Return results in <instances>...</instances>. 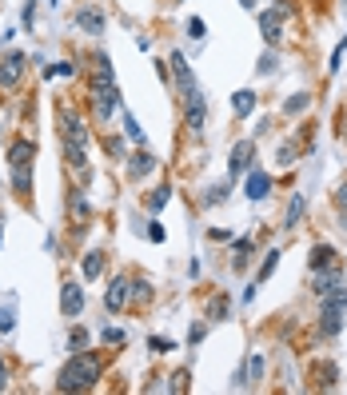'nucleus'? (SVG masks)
<instances>
[{
	"label": "nucleus",
	"instance_id": "473e14b6",
	"mask_svg": "<svg viewBox=\"0 0 347 395\" xmlns=\"http://www.w3.org/2000/svg\"><path fill=\"white\" fill-rule=\"evenodd\" d=\"M128 335L120 332V328H104V344H124Z\"/></svg>",
	"mask_w": 347,
	"mask_h": 395
},
{
	"label": "nucleus",
	"instance_id": "4468645a",
	"mask_svg": "<svg viewBox=\"0 0 347 395\" xmlns=\"http://www.w3.org/2000/svg\"><path fill=\"white\" fill-rule=\"evenodd\" d=\"M156 164H160V160L152 156V152H136V156L128 160V180H144V176L152 172Z\"/></svg>",
	"mask_w": 347,
	"mask_h": 395
},
{
	"label": "nucleus",
	"instance_id": "412c9836",
	"mask_svg": "<svg viewBox=\"0 0 347 395\" xmlns=\"http://www.w3.org/2000/svg\"><path fill=\"white\" fill-rule=\"evenodd\" d=\"M104 271V252H88L84 255V280H96Z\"/></svg>",
	"mask_w": 347,
	"mask_h": 395
},
{
	"label": "nucleus",
	"instance_id": "ea45409f",
	"mask_svg": "<svg viewBox=\"0 0 347 395\" xmlns=\"http://www.w3.org/2000/svg\"><path fill=\"white\" fill-rule=\"evenodd\" d=\"M239 4H244V8H255V0H239Z\"/></svg>",
	"mask_w": 347,
	"mask_h": 395
},
{
	"label": "nucleus",
	"instance_id": "e433bc0d",
	"mask_svg": "<svg viewBox=\"0 0 347 395\" xmlns=\"http://www.w3.org/2000/svg\"><path fill=\"white\" fill-rule=\"evenodd\" d=\"M148 239H156V244H164V228H160V224H152V228H148Z\"/></svg>",
	"mask_w": 347,
	"mask_h": 395
},
{
	"label": "nucleus",
	"instance_id": "4be33fe9",
	"mask_svg": "<svg viewBox=\"0 0 347 395\" xmlns=\"http://www.w3.org/2000/svg\"><path fill=\"white\" fill-rule=\"evenodd\" d=\"M12 188L16 192H32V168H12Z\"/></svg>",
	"mask_w": 347,
	"mask_h": 395
},
{
	"label": "nucleus",
	"instance_id": "393cba45",
	"mask_svg": "<svg viewBox=\"0 0 347 395\" xmlns=\"http://www.w3.org/2000/svg\"><path fill=\"white\" fill-rule=\"evenodd\" d=\"M323 264H332V248H328V244H316V248H312V268H323Z\"/></svg>",
	"mask_w": 347,
	"mask_h": 395
},
{
	"label": "nucleus",
	"instance_id": "2f4dec72",
	"mask_svg": "<svg viewBox=\"0 0 347 395\" xmlns=\"http://www.w3.org/2000/svg\"><path fill=\"white\" fill-rule=\"evenodd\" d=\"M344 52H347V36L339 40V48H335V52H332V60H328V68H332V72L339 68V60H344Z\"/></svg>",
	"mask_w": 347,
	"mask_h": 395
},
{
	"label": "nucleus",
	"instance_id": "c756f323",
	"mask_svg": "<svg viewBox=\"0 0 347 395\" xmlns=\"http://www.w3.org/2000/svg\"><path fill=\"white\" fill-rule=\"evenodd\" d=\"M184 32H188L192 40H200V36H204V20H200V16H192L188 24H184Z\"/></svg>",
	"mask_w": 347,
	"mask_h": 395
},
{
	"label": "nucleus",
	"instance_id": "20e7f679",
	"mask_svg": "<svg viewBox=\"0 0 347 395\" xmlns=\"http://www.w3.org/2000/svg\"><path fill=\"white\" fill-rule=\"evenodd\" d=\"M284 4H276V8H268V12H260V36L268 40V44H280L284 40Z\"/></svg>",
	"mask_w": 347,
	"mask_h": 395
},
{
	"label": "nucleus",
	"instance_id": "9b49d317",
	"mask_svg": "<svg viewBox=\"0 0 347 395\" xmlns=\"http://www.w3.org/2000/svg\"><path fill=\"white\" fill-rule=\"evenodd\" d=\"M244 192H248V200H268V196H271V176L268 172H255V168H252Z\"/></svg>",
	"mask_w": 347,
	"mask_h": 395
},
{
	"label": "nucleus",
	"instance_id": "f3484780",
	"mask_svg": "<svg viewBox=\"0 0 347 395\" xmlns=\"http://www.w3.org/2000/svg\"><path fill=\"white\" fill-rule=\"evenodd\" d=\"M232 112H236L239 120H244V116H252V112H255V92H252V88L232 92Z\"/></svg>",
	"mask_w": 347,
	"mask_h": 395
},
{
	"label": "nucleus",
	"instance_id": "6e6552de",
	"mask_svg": "<svg viewBox=\"0 0 347 395\" xmlns=\"http://www.w3.org/2000/svg\"><path fill=\"white\" fill-rule=\"evenodd\" d=\"M60 312L68 319H76L80 312H84V287L80 284H64L60 287Z\"/></svg>",
	"mask_w": 347,
	"mask_h": 395
},
{
	"label": "nucleus",
	"instance_id": "4c0bfd02",
	"mask_svg": "<svg viewBox=\"0 0 347 395\" xmlns=\"http://www.w3.org/2000/svg\"><path fill=\"white\" fill-rule=\"evenodd\" d=\"M204 335H208V328H192V332H188V339H192V344H200Z\"/></svg>",
	"mask_w": 347,
	"mask_h": 395
},
{
	"label": "nucleus",
	"instance_id": "72a5a7b5",
	"mask_svg": "<svg viewBox=\"0 0 347 395\" xmlns=\"http://www.w3.org/2000/svg\"><path fill=\"white\" fill-rule=\"evenodd\" d=\"M8 332H12V312L4 308V312H0V335H8Z\"/></svg>",
	"mask_w": 347,
	"mask_h": 395
},
{
	"label": "nucleus",
	"instance_id": "7ed1b4c3",
	"mask_svg": "<svg viewBox=\"0 0 347 395\" xmlns=\"http://www.w3.org/2000/svg\"><path fill=\"white\" fill-rule=\"evenodd\" d=\"M24 68H28V56H24V52L0 56V88H16L20 76H24Z\"/></svg>",
	"mask_w": 347,
	"mask_h": 395
},
{
	"label": "nucleus",
	"instance_id": "ddd939ff",
	"mask_svg": "<svg viewBox=\"0 0 347 395\" xmlns=\"http://www.w3.org/2000/svg\"><path fill=\"white\" fill-rule=\"evenodd\" d=\"M32 160H36V144L16 140L12 148H8V164H12V168H32Z\"/></svg>",
	"mask_w": 347,
	"mask_h": 395
},
{
	"label": "nucleus",
	"instance_id": "7c9ffc66",
	"mask_svg": "<svg viewBox=\"0 0 347 395\" xmlns=\"http://www.w3.org/2000/svg\"><path fill=\"white\" fill-rule=\"evenodd\" d=\"M276 160H280L284 168H287V164H296V144H284V148H280V156H276Z\"/></svg>",
	"mask_w": 347,
	"mask_h": 395
},
{
	"label": "nucleus",
	"instance_id": "f03ea898",
	"mask_svg": "<svg viewBox=\"0 0 347 395\" xmlns=\"http://www.w3.org/2000/svg\"><path fill=\"white\" fill-rule=\"evenodd\" d=\"M96 380H100V360H96V355L76 351V355L60 367V380H56V387H60V392H92Z\"/></svg>",
	"mask_w": 347,
	"mask_h": 395
},
{
	"label": "nucleus",
	"instance_id": "a211bd4d",
	"mask_svg": "<svg viewBox=\"0 0 347 395\" xmlns=\"http://www.w3.org/2000/svg\"><path fill=\"white\" fill-rule=\"evenodd\" d=\"M168 200H172V188H168V184H160V188H152L148 196H144V208H148V212H160Z\"/></svg>",
	"mask_w": 347,
	"mask_h": 395
},
{
	"label": "nucleus",
	"instance_id": "f8f14e48",
	"mask_svg": "<svg viewBox=\"0 0 347 395\" xmlns=\"http://www.w3.org/2000/svg\"><path fill=\"white\" fill-rule=\"evenodd\" d=\"M319 335L323 339H332V335H339V328H344V308H319Z\"/></svg>",
	"mask_w": 347,
	"mask_h": 395
},
{
	"label": "nucleus",
	"instance_id": "0eeeda50",
	"mask_svg": "<svg viewBox=\"0 0 347 395\" xmlns=\"http://www.w3.org/2000/svg\"><path fill=\"white\" fill-rule=\"evenodd\" d=\"M128 300H132V280H128V276H116V280L108 284V296H104V303H108V312H120Z\"/></svg>",
	"mask_w": 347,
	"mask_h": 395
},
{
	"label": "nucleus",
	"instance_id": "58836bf2",
	"mask_svg": "<svg viewBox=\"0 0 347 395\" xmlns=\"http://www.w3.org/2000/svg\"><path fill=\"white\" fill-rule=\"evenodd\" d=\"M4 387H8V364L0 360V392H4Z\"/></svg>",
	"mask_w": 347,
	"mask_h": 395
},
{
	"label": "nucleus",
	"instance_id": "9d476101",
	"mask_svg": "<svg viewBox=\"0 0 347 395\" xmlns=\"http://www.w3.org/2000/svg\"><path fill=\"white\" fill-rule=\"evenodd\" d=\"M76 28L80 32H104V12L96 8V4H84V8H76Z\"/></svg>",
	"mask_w": 347,
	"mask_h": 395
},
{
	"label": "nucleus",
	"instance_id": "79ce46f5",
	"mask_svg": "<svg viewBox=\"0 0 347 395\" xmlns=\"http://www.w3.org/2000/svg\"><path fill=\"white\" fill-rule=\"evenodd\" d=\"M176 4H180V0H176Z\"/></svg>",
	"mask_w": 347,
	"mask_h": 395
},
{
	"label": "nucleus",
	"instance_id": "5701e85b",
	"mask_svg": "<svg viewBox=\"0 0 347 395\" xmlns=\"http://www.w3.org/2000/svg\"><path fill=\"white\" fill-rule=\"evenodd\" d=\"M276 264H280V252H268L264 268L255 271V284H268V280H271V271H276Z\"/></svg>",
	"mask_w": 347,
	"mask_h": 395
},
{
	"label": "nucleus",
	"instance_id": "a878e982",
	"mask_svg": "<svg viewBox=\"0 0 347 395\" xmlns=\"http://www.w3.org/2000/svg\"><path fill=\"white\" fill-rule=\"evenodd\" d=\"M124 132H128L136 144H144V132H140V124H136V116H132V112H124Z\"/></svg>",
	"mask_w": 347,
	"mask_h": 395
},
{
	"label": "nucleus",
	"instance_id": "423d86ee",
	"mask_svg": "<svg viewBox=\"0 0 347 395\" xmlns=\"http://www.w3.org/2000/svg\"><path fill=\"white\" fill-rule=\"evenodd\" d=\"M184 120H188V128H196V132H200L204 120H208V104H204V96L196 92V88L184 92Z\"/></svg>",
	"mask_w": 347,
	"mask_h": 395
},
{
	"label": "nucleus",
	"instance_id": "bb28decb",
	"mask_svg": "<svg viewBox=\"0 0 347 395\" xmlns=\"http://www.w3.org/2000/svg\"><path fill=\"white\" fill-rule=\"evenodd\" d=\"M260 376H264V360L252 355V360H248V380H244V383H260Z\"/></svg>",
	"mask_w": 347,
	"mask_h": 395
},
{
	"label": "nucleus",
	"instance_id": "b1692460",
	"mask_svg": "<svg viewBox=\"0 0 347 395\" xmlns=\"http://www.w3.org/2000/svg\"><path fill=\"white\" fill-rule=\"evenodd\" d=\"M307 104H312V96H307V92H296V96H291V100L284 104V112H287V116H300Z\"/></svg>",
	"mask_w": 347,
	"mask_h": 395
},
{
	"label": "nucleus",
	"instance_id": "c9c22d12",
	"mask_svg": "<svg viewBox=\"0 0 347 395\" xmlns=\"http://www.w3.org/2000/svg\"><path fill=\"white\" fill-rule=\"evenodd\" d=\"M335 208H339V212H347V184H339V188H335Z\"/></svg>",
	"mask_w": 347,
	"mask_h": 395
},
{
	"label": "nucleus",
	"instance_id": "a19ab883",
	"mask_svg": "<svg viewBox=\"0 0 347 395\" xmlns=\"http://www.w3.org/2000/svg\"><path fill=\"white\" fill-rule=\"evenodd\" d=\"M344 276H347V260H344Z\"/></svg>",
	"mask_w": 347,
	"mask_h": 395
},
{
	"label": "nucleus",
	"instance_id": "39448f33",
	"mask_svg": "<svg viewBox=\"0 0 347 395\" xmlns=\"http://www.w3.org/2000/svg\"><path fill=\"white\" fill-rule=\"evenodd\" d=\"M60 140L88 148V128H84V120H80L76 112H64V116H60Z\"/></svg>",
	"mask_w": 347,
	"mask_h": 395
},
{
	"label": "nucleus",
	"instance_id": "f257e3e1",
	"mask_svg": "<svg viewBox=\"0 0 347 395\" xmlns=\"http://www.w3.org/2000/svg\"><path fill=\"white\" fill-rule=\"evenodd\" d=\"M92 108L96 120H108L120 108V92H116V76H112V60L100 52L96 56V76H92Z\"/></svg>",
	"mask_w": 347,
	"mask_h": 395
},
{
	"label": "nucleus",
	"instance_id": "1a4fd4ad",
	"mask_svg": "<svg viewBox=\"0 0 347 395\" xmlns=\"http://www.w3.org/2000/svg\"><path fill=\"white\" fill-rule=\"evenodd\" d=\"M344 284V268H335V264H323V268H316V276H312V287H316V296H323V292H332V287Z\"/></svg>",
	"mask_w": 347,
	"mask_h": 395
},
{
	"label": "nucleus",
	"instance_id": "c85d7f7f",
	"mask_svg": "<svg viewBox=\"0 0 347 395\" xmlns=\"http://www.w3.org/2000/svg\"><path fill=\"white\" fill-rule=\"evenodd\" d=\"M68 344H72V351H84V344H88V332H84V328H72Z\"/></svg>",
	"mask_w": 347,
	"mask_h": 395
},
{
	"label": "nucleus",
	"instance_id": "2eb2a0df",
	"mask_svg": "<svg viewBox=\"0 0 347 395\" xmlns=\"http://www.w3.org/2000/svg\"><path fill=\"white\" fill-rule=\"evenodd\" d=\"M252 156H255V140H239L232 148V172H248L252 168Z\"/></svg>",
	"mask_w": 347,
	"mask_h": 395
},
{
	"label": "nucleus",
	"instance_id": "6ab92c4d",
	"mask_svg": "<svg viewBox=\"0 0 347 395\" xmlns=\"http://www.w3.org/2000/svg\"><path fill=\"white\" fill-rule=\"evenodd\" d=\"M303 208H307V200H303L300 192L291 196V204H287V216H284V228H296V224L303 220Z\"/></svg>",
	"mask_w": 347,
	"mask_h": 395
},
{
	"label": "nucleus",
	"instance_id": "cd10ccee",
	"mask_svg": "<svg viewBox=\"0 0 347 395\" xmlns=\"http://www.w3.org/2000/svg\"><path fill=\"white\" fill-rule=\"evenodd\" d=\"M148 348H152V351H160V355H164V351H172L176 344H172V339H168V335H152V339H148Z\"/></svg>",
	"mask_w": 347,
	"mask_h": 395
},
{
	"label": "nucleus",
	"instance_id": "f704fd0d",
	"mask_svg": "<svg viewBox=\"0 0 347 395\" xmlns=\"http://www.w3.org/2000/svg\"><path fill=\"white\" fill-rule=\"evenodd\" d=\"M228 316V300H212V319H223Z\"/></svg>",
	"mask_w": 347,
	"mask_h": 395
},
{
	"label": "nucleus",
	"instance_id": "dca6fc26",
	"mask_svg": "<svg viewBox=\"0 0 347 395\" xmlns=\"http://www.w3.org/2000/svg\"><path fill=\"white\" fill-rule=\"evenodd\" d=\"M168 60H172V72H176V84H180V92H192V88H196V80H192V72H188V60H184L180 52H172Z\"/></svg>",
	"mask_w": 347,
	"mask_h": 395
},
{
	"label": "nucleus",
	"instance_id": "aec40b11",
	"mask_svg": "<svg viewBox=\"0 0 347 395\" xmlns=\"http://www.w3.org/2000/svg\"><path fill=\"white\" fill-rule=\"evenodd\" d=\"M64 144V140H60ZM64 160L76 168V172H88V160H84V148L80 144H64Z\"/></svg>",
	"mask_w": 347,
	"mask_h": 395
}]
</instances>
